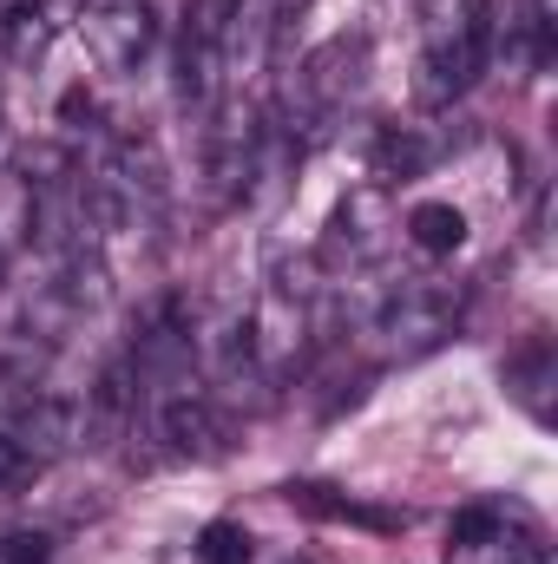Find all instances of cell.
<instances>
[{"mask_svg":"<svg viewBox=\"0 0 558 564\" xmlns=\"http://www.w3.org/2000/svg\"><path fill=\"white\" fill-rule=\"evenodd\" d=\"M493 53V7L486 0H427L420 7V106H447L460 99Z\"/></svg>","mask_w":558,"mask_h":564,"instance_id":"cell-1","label":"cell"},{"mask_svg":"<svg viewBox=\"0 0 558 564\" xmlns=\"http://www.w3.org/2000/svg\"><path fill=\"white\" fill-rule=\"evenodd\" d=\"M447 564H552V545L539 539V525L513 506H460L453 532H447Z\"/></svg>","mask_w":558,"mask_h":564,"instance_id":"cell-2","label":"cell"},{"mask_svg":"<svg viewBox=\"0 0 558 564\" xmlns=\"http://www.w3.org/2000/svg\"><path fill=\"white\" fill-rule=\"evenodd\" d=\"M453 315H460V302L447 295V289H433V282H408V289H395L388 302H382V315H375V341H382V355L388 361H415L427 348H440L447 335H453Z\"/></svg>","mask_w":558,"mask_h":564,"instance_id":"cell-3","label":"cell"},{"mask_svg":"<svg viewBox=\"0 0 558 564\" xmlns=\"http://www.w3.org/2000/svg\"><path fill=\"white\" fill-rule=\"evenodd\" d=\"M0 433L40 466V459H53V453L73 446L79 414H73L53 388H40V381H7V375H0Z\"/></svg>","mask_w":558,"mask_h":564,"instance_id":"cell-4","label":"cell"},{"mask_svg":"<svg viewBox=\"0 0 558 564\" xmlns=\"http://www.w3.org/2000/svg\"><path fill=\"white\" fill-rule=\"evenodd\" d=\"M79 40H86V53H93L99 73H132L151 53V40H158V20H151L144 0H86Z\"/></svg>","mask_w":558,"mask_h":564,"instance_id":"cell-5","label":"cell"},{"mask_svg":"<svg viewBox=\"0 0 558 564\" xmlns=\"http://www.w3.org/2000/svg\"><path fill=\"white\" fill-rule=\"evenodd\" d=\"M335 237L348 243V257H382V243H388V197H382V184H368V191H355L348 204H342V217H335Z\"/></svg>","mask_w":558,"mask_h":564,"instance_id":"cell-6","label":"cell"},{"mask_svg":"<svg viewBox=\"0 0 558 564\" xmlns=\"http://www.w3.org/2000/svg\"><path fill=\"white\" fill-rule=\"evenodd\" d=\"M506 394H513L539 426L552 421V341H533L526 355L506 361Z\"/></svg>","mask_w":558,"mask_h":564,"instance_id":"cell-7","label":"cell"},{"mask_svg":"<svg viewBox=\"0 0 558 564\" xmlns=\"http://www.w3.org/2000/svg\"><path fill=\"white\" fill-rule=\"evenodd\" d=\"M408 243L420 257H453L466 243V210L460 204H415L408 210Z\"/></svg>","mask_w":558,"mask_h":564,"instance_id":"cell-8","label":"cell"},{"mask_svg":"<svg viewBox=\"0 0 558 564\" xmlns=\"http://www.w3.org/2000/svg\"><path fill=\"white\" fill-rule=\"evenodd\" d=\"M289 499L309 506V512H322V519H348V525H375V532L401 525L395 512H375V506H355V499H329V486H289Z\"/></svg>","mask_w":558,"mask_h":564,"instance_id":"cell-9","label":"cell"},{"mask_svg":"<svg viewBox=\"0 0 558 564\" xmlns=\"http://www.w3.org/2000/svg\"><path fill=\"white\" fill-rule=\"evenodd\" d=\"M191 552H197V564H250V532L237 519H211Z\"/></svg>","mask_w":558,"mask_h":564,"instance_id":"cell-10","label":"cell"},{"mask_svg":"<svg viewBox=\"0 0 558 564\" xmlns=\"http://www.w3.org/2000/svg\"><path fill=\"white\" fill-rule=\"evenodd\" d=\"M46 558H53L46 532H7L0 539V564H46Z\"/></svg>","mask_w":558,"mask_h":564,"instance_id":"cell-11","label":"cell"},{"mask_svg":"<svg viewBox=\"0 0 558 564\" xmlns=\"http://www.w3.org/2000/svg\"><path fill=\"white\" fill-rule=\"evenodd\" d=\"M26 479H33V459L0 433V492H13V486H26Z\"/></svg>","mask_w":558,"mask_h":564,"instance_id":"cell-12","label":"cell"},{"mask_svg":"<svg viewBox=\"0 0 558 564\" xmlns=\"http://www.w3.org/2000/svg\"><path fill=\"white\" fill-rule=\"evenodd\" d=\"M0 99H7V66H0Z\"/></svg>","mask_w":558,"mask_h":564,"instance_id":"cell-13","label":"cell"},{"mask_svg":"<svg viewBox=\"0 0 558 564\" xmlns=\"http://www.w3.org/2000/svg\"><path fill=\"white\" fill-rule=\"evenodd\" d=\"M0 276H7V250H0Z\"/></svg>","mask_w":558,"mask_h":564,"instance_id":"cell-14","label":"cell"}]
</instances>
